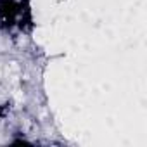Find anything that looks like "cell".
<instances>
[{
    "label": "cell",
    "instance_id": "obj_1",
    "mask_svg": "<svg viewBox=\"0 0 147 147\" xmlns=\"http://www.w3.org/2000/svg\"><path fill=\"white\" fill-rule=\"evenodd\" d=\"M35 28L31 0H0V31L26 33Z\"/></svg>",
    "mask_w": 147,
    "mask_h": 147
}]
</instances>
